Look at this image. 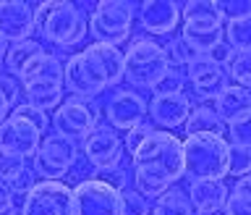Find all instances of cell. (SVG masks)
Here are the masks:
<instances>
[{"mask_svg":"<svg viewBox=\"0 0 251 215\" xmlns=\"http://www.w3.org/2000/svg\"><path fill=\"white\" fill-rule=\"evenodd\" d=\"M227 137H230V145L233 147H246L251 150V113L238 118L227 126Z\"/></svg>","mask_w":251,"mask_h":215,"instance_id":"obj_33","label":"cell"},{"mask_svg":"<svg viewBox=\"0 0 251 215\" xmlns=\"http://www.w3.org/2000/svg\"><path fill=\"white\" fill-rule=\"evenodd\" d=\"M152 215H194V208H191V200H188L186 192L168 189L162 197H157Z\"/></svg>","mask_w":251,"mask_h":215,"instance_id":"obj_24","label":"cell"},{"mask_svg":"<svg viewBox=\"0 0 251 215\" xmlns=\"http://www.w3.org/2000/svg\"><path fill=\"white\" fill-rule=\"evenodd\" d=\"M133 19L136 5L128 0H102L89 13V37H94V42L100 45L118 47L131 37Z\"/></svg>","mask_w":251,"mask_h":215,"instance_id":"obj_7","label":"cell"},{"mask_svg":"<svg viewBox=\"0 0 251 215\" xmlns=\"http://www.w3.org/2000/svg\"><path fill=\"white\" fill-rule=\"evenodd\" d=\"M0 92L8 97V102L16 108V102L21 97V82L16 76H8V74H0Z\"/></svg>","mask_w":251,"mask_h":215,"instance_id":"obj_38","label":"cell"},{"mask_svg":"<svg viewBox=\"0 0 251 215\" xmlns=\"http://www.w3.org/2000/svg\"><path fill=\"white\" fill-rule=\"evenodd\" d=\"M139 24L147 34H173L180 24V5L176 0H144L139 5Z\"/></svg>","mask_w":251,"mask_h":215,"instance_id":"obj_17","label":"cell"},{"mask_svg":"<svg viewBox=\"0 0 251 215\" xmlns=\"http://www.w3.org/2000/svg\"><path fill=\"white\" fill-rule=\"evenodd\" d=\"M133 160V186L147 200H157L183 176V142L170 131L157 129Z\"/></svg>","mask_w":251,"mask_h":215,"instance_id":"obj_1","label":"cell"},{"mask_svg":"<svg viewBox=\"0 0 251 215\" xmlns=\"http://www.w3.org/2000/svg\"><path fill=\"white\" fill-rule=\"evenodd\" d=\"M227 194H230V189L223 181H191V186H188V200H191L194 210L225 205Z\"/></svg>","mask_w":251,"mask_h":215,"instance_id":"obj_21","label":"cell"},{"mask_svg":"<svg viewBox=\"0 0 251 215\" xmlns=\"http://www.w3.org/2000/svg\"><path fill=\"white\" fill-rule=\"evenodd\" d=\"M76 215H121V189L107 179H89L74 186Z\"/></svg>","mask_w":251,"mask_h":215,"instance_id":"obj_11","label":"cell"},{"mask_svg":"<svg viewBox=\"0 0 251 215\" xmlns=\"http://www.w3.org/2000/svg\"><path fill=\"white\" fill-rule=\"evenodd\" d=\"M191 100L186 94H165V97H154L149 102V121L154 123V129L160 126L162 131L186 126L188 116H191Z\"/></svg>","mask_w":251,"mask_h":215,"instance_id":"obj_18","label":"cell"},{"mask_svg":"<svg viewBox=\"0 0 251 215\" xmlns=\"http://www.w3.org/2000/svg\"><path fill=\"white\" fill-rule=\"evenodd\" d=\"M0 215H19V205H16V194L11 186L0 181Z\"/></svg>","mask_w":251,"mask_h":215,"instance_id":"obj_39","label":"cell"},{"mask_svg":"<svg viewBox=\"0 0 251 215\" xmlns=\"http://www.w3.org/2000/svg\"><path fill=\"white\" fill-rule=\"evenodd\" d=\"M227 79H233L235 87H243V90H251V53H235L230 61H227Z\"/></svg>","mask_w":251,"mask_h":215,"instance_id":"obj_27","label":"cell"},{"mask_svg":"<svg viewBox=\"0 0 251 215\" xmlns=\"http://www.w3.org/2000/svg\"><path fill=\"white\" fill-rule=\"evenodd\" d=\"M230 142L225 137H186L183 142V176L191 181H223L227 176Z\"/></svg>","mask_w":251,"mask_h":215,"instance_id":"obj_5","label":"cell"},{"mask_svg":"<svg viewBox=\"0 0 251 215\" xmlns=\"http://www.w3.org/2000/svg\"><path fill=\"white\" fill-rule=\"evenodd\" d=\"M180 21L183 29L191 31H215L225 24L215 0H188L186 5H180Z\"/></svg>","mask_w":251,"mask_h":215,"instance_id":"obj_19","label":"cell"},{"mask_svg":"<svg viewBox=\"0 0 251 215\" xmlns=\"http://www.w3.org/2000/svg\"><path fill=\"white\" fill-rule=\"evenodd\" d=\"M215 110L220 116V121L230 126L233 121L249 116L251 113V90H243V87L230 84L227 90L215 100Z\"/></svg>","mask_w":251,"mask_h":215,"instance_id":"obj_20","label":"cell"},{"mask_svg":"<svg viewBox=\"0 0 251 215\" xmlns=\"http://www.w3.org/2000/svg\"><path fill=\"white\" fill-rule=\"evenodd\" d=\"M183 129H186V137H204V134H209V137H223L225 123L220 121L215 108L199 105V108L191 110V116H188Z\"/></svg>","mask_w":251,"mask_h":215,"instance_id":"obj_22","label":"cell"},{"mask_svg":"<svg viewBox=\"0 0 251 215\" xmlns=\"http://www.w3.org/2000/svg\"><path fill=\"white\" fill-rule=\"evenodd\" d=\"M121 215H152V205L136 189H121Z\"/></svg>","mask_w":251,"mask_h":215,"instance_id":"obj_29","label":"cell"},{"mask_svg":"<svg viewBox=\"0 0 251 215\" xmlns=\"http://www.w3.org/2000/svg\"><path fill=\"white\" fill-rule=\"evenodd\" d=\"M78 160V147L60 134H45L34 155V173L42 181H63Z\"/></svg>","mask_w":251,"mask_h":215,"instance_id":"obj_8","label":"cell"},{"mask_svg":"<svg viewBox=\"0 0 251 215\" xmlns=\"http://www.w3.org/2000/svg\"><path fill=\"white\" fill-rule=\"evenodd\" d=\"M186 82H191L194 92L201 100H217L230 87L227 71L223 66H217L215 61H209L207 55H196L186 66Z\"/></svg>","mask_w":251,"mask_h":215,"instance_id":"obj_15","label":"cell"},{"mask_svg":"<svg viewBox=\"0 0 251 215\" xmlns=\"http://www.w3.org/2000/svg\"><path fill=\"white\" fill-rule=\"evenodd\" d=\"M123 63H126V82H131L133 87H144V90H152L170 68L165 47L147 37L133 39L128 45V50L123 53Z\"/></svg>","mask_w":251,"mask_h":215,"instance_id":"obj_6","label":"cell"},{"mask_svg":"<svg viewBox=\"0 0 251 215\" xmlns=\"http://www.w3.org/2000/svg\"><path fill=\"white\" fill-rule=\"evenodd\" d=\"M39 145H42V131L34 123H29L26 118L11 113L8 121L0 126V153L29 160L37 155Z\"/></svg>","mask_w":251,"mask_h":215,"instance_id":"obj_13","label":"cell"},{"mask_svg":"<svg viewBox=\"0 0 251 215\" xmlns=\"http://www.w3.org/2000/svg\"><path fill=\"white\" fill-rule=\"evenodd\" d=\"M180 37L188 42V47L196 53V55H207L212 53L217 45L225 42V29H215V31H191V29H183Z\"/></svg>","mask_w":251,"mask_h":215,"instance_id":"obj_25","label":"cell"},{"mask_svg":"<svg viewBox=\"0 0 251 215\" xmlns=\"http://www.w3.org/2000/svg\"><path fill=\"white\" fill-rule=\"evenodd\" d=\"M165 55H168V63H170V68H180V66H188L194 58H196V53L188 47V42L183 37H173L168 45H165Z\"/></svg>","mask_w":251,"mask_h":215,"instance_id":"obj_28","label":"cell"},{"mask_svg":"<svg viewBox=\"0 0 251 215\" xmlns=\"http://www.w3.org/2000/svg\"><path fill=\"white\" fill-rule=\"evenodd\" d=\"M233 55H235V50H233V47L227 45V42H223V45H217L212 53H207V58H209V61H215L217 66H227V61H230Z\"/></svg>","mask_w":251,"mask_h":215,"instance_id":"obj_40","label":"cell"},{"mask_svg":"<svg viewBox=\"0 0 251 215\" xmlns=\"http://www.w3.org/2000/svg\"><path fill=\"white\" fill-rule=\"evenodd\" d=\"M11 102H8V97H5V94L3 92H0V126H3L5 121H8V113H11Z\"/></svg>","mask_w":251,"mask_h":215,"instance_id":"obj_41","label":"cell"},{"mask_svg":"<svg viewBox=\"0 0 251 215\" xmlns=\"http://www.w3.org/2000/svg\"><path fill=\"white\" fill-rule=\"evenodd\" d=\"M183 87H186V74L180 68H168L160 82L152 87L154 97H165V94H183Z\"/></svg>","mask_w":251,"mask_h":215,"instance_id":"obj_30","label":"cell"},{"mask_svg":"<svg viewBox=\"0 0 251 215\" xmlns=\"http://www.w3.org/2000/svg\"><path fill=\"white\" fill-rule=\"evenodd\" d=\"M13 116H21V118H26L29 123H34L39 131H47V126H50V116L45 113V110H39L34 105H29V102H24V105H16L13 108Z\"/></svg>","mask_w":251,"mask_h":215,"instance_id":"obj_36","label":"cell"},{"mask_svg":"<svg viewBox=\"0 0 251 215\" xmlns=\"http://www.w3.org/2000/svg\"><path fill=\"white\" fill-rule=\"evenodd\" d=\"M24 168H26V160H24V157L0 153V181H3V184H11Z\"/></svg>","mask_w":251,"mask_h":215,"instance_id":"obj_35","label":"cell"},{"mask_svg":"<svg viewBox=\"0 0 251 215\" xmlns=\"http://www.w3.org/2000/svg\"><path fill=\"white\" fill-rule=\"evenodd\" d=\"M227 173L235 179L251 176V150L230 145V153H227Z\"/></svg>","mask_w":251,"mask_h":215,"instance_id":"obj_32","label":"cell"},{"mask_svg":"<svg viewBox=\"0 0 251 215\" xmlns=\"http://www.w3.org/2000/svg\"><path fill=\"white\" fill-rule=\"evenodd\" d=\"M39 53H45V47L39 45V42H34V39H26V42H19V45H8V53H5V68H8V74L19 79L21 71L26 68Z\"/></svg>","mask_w":251,"mask_h":215,"instance_id":"obj_23","label":"cell"},{"mask_svg":"<svg viewBox=\"0 0 251 215\" xmlns=\"http://www.w3.org/2000/svg\"><path fill=\"white\" fill-rule=\"evenodd\" d=\"M37 181H39V176L34 173V168H29V165H26V168H24V171H21L19 176H16V179H13L8 186H11V192H13V194L26 197V194L31 192V189L37 186Z\"/></svg>","mask_w":251,"mask_h":215,"instance_id":"obj_37","label":"cell"},{"mask_svg":"<svg viewBox=\"0 0 251 215\" xmlns=\"http://www.w3.org/2000/svg\"><path fill=\"white\" fill-rule=\"evenodd\" d=\"M37 29L42 31L47 42L58 47H74L89 37V16L81 13V8L68 0H47L34 8Z\"/></svg>","mask_w":251,"mask_h":215,"instance_id":"obj_4","label":"cell"},{"mask_svg":"<svg viewBox=\"0 0 251 215\" xmlns=\"http://www.w3.org/2000/svg\"><path fill=\"white\" fill-rule=\"evenodd\" d=\"M21 215H76L74 189L66 181H37L21 200Z\"/></svg>","mask_w":251,"mask_h":215,"instance_id":"obj_10","label":"cell"},{"mask_svg":"<svg viewBox=\"0 0 251 215\" xmlns=\"http://www.w3.org/2000/svg\"><path fill=\"white\" fill-rule=\"evenodd\" d=\"M154 131H157V129H154V123L149 121V118H147V121H141L139 126H133V129H128V131H126V139H123L126 153H128V155L133 157V155L139 153V147L144 145V142H147L149 137H152Z\"/></svg>","mask_w":251,"mask_h":215,"instance_id":"obj_31","label":"cell"},{"mask_svg":"<svg viewBox=\"0 0 251 215\" xmlns=\"http://www.w3.org/2000/svg\"><path fill=\"white\" fill-rule=\"evenodd\" d=\"M37 31L34 8L24 0H3L0 3V37L8 45H19Z\"/></svg>","mask_w":251,"mask_h":215,"instance_id":"obj_16","label":"cell"},{"mask_svg":"<svg viewBox=\"0 0 251 215\" xmlns=\"http://www.w3.org/2000/svg\"><path fill=\"white\" fill-rule=\"evenodd\" d=\"M123 155H126V147H123V139L113 126H97L89 137L84 139V157L86 163H92L97 171H102L105 176L115 173L118 168L123 165Z\"/></svg>","mask_w":251,"mask_h":215,"instance_id":"obj_12","label":"cell"},{"mask_svg":"<svg viewBox=\"0 0 251 215\" xmlns=\"http://www.w3.org/2000/svg\"><path fill=\"white\" fill-rule=\"evenodd\" d=\"M147 116H149L147 100L133 90H118L105 102V121L115 131H128L141 121H147Z\"/></svg>","mask_w":251,"mask_h":215,"instance_id":"obj_14","label":"cell"},{"mask_svg":"<svg viewBox=\"0 0 251 215\" xmlns=\"http://www.w3.org/2000/svg\"><path fill=\"white\" fill-rule=\"evenodd\" d=\"M126 79L123 53L113 45L94 42L81 53L66 61V90L76 97L92 100L107 87H115Z\"/></svg>","mask_w":251,"mask_h":215,"instance_id":"obj_2","label":"cell"},{"mask_svg":"<svg viewBox=\"0 0 251 215\" xmlns=\"http://www.w3.org/2000/svg\"><path fill=\"white\" fill-rule=\"evenodd\" d=\"M97 121H100V110L92 100L68 97V100H63V105L58 110H55L52 129H55V134H60V137H66L71 142H78V139L84 142L100 126Z\"/></svg>","mask_w":251,"mask_h":215,"instance_id":"obj_9","label":"cell"},{"mask_svg":"<svg viewBox=\"0 0 251 215\" xmlns=\"http://www.w3.org/2000/svg\"><path fill=\"white\" fill-rule=\"evenodd\" d=\"M196 215H230V210H227V205H215V208L196 210Z\"/></svg>","mask_w":251,"mask_h":215,"instance_id":"obj_42","label":"cell"},{"mask_svg":"<svg viewBox=\"0 0 251 215\" xmlns=\"http://www.w3.org/2000/svg\"><path fill=\"white\" fill-rule=\"evenodd\" d=\"M217 8H220V13H223L225 24L251 16V0H220Z\"/></svg>","mask_w":251,"mask_h":215,"instance_id":"obj_34","label":"cell"},{"mask_svg":"<svg viewBox=\"0 0 251 215\" xmlns=\"http://www.w3.org/2000/svg\"><path fill=\"white\" fill-rule=\"evenodd\" d=\"M225 42L235 53H251V16L225 24Z\"/></svg>","mask_w":251,"mask_h":215,"instance_id":"obj_26","label":"cell"},{"mask_svg":"<svg viewBox=\"0 0 251 215\" xmlns=\"http://www.w3.org/2000/svg\"><path fill=\"white\" fill-rule=\"evenodd\" d=\"M5 53H8V50H3V47H0V74H3V66H5Z\"/></svg>","mask_w":251,"mask_h":215,"instance_id":"obj_43","label":"cell"},{"mask_svg":"<svg viewBox=\"0 0 251 215\" xmlns=\"http://www.w3.org/2000/svg\"><path fill=\"white\" fill-rule=\"evenodd\" d=\"M21 92L29 105L39 110H58L63 105V90H66V66L58 55L39 53L19 76Z\"/></svg>","mask_w":251,"mask_h":215,"instance_id":"obj_3","label":"cell"}]
</instances>
